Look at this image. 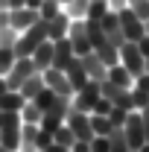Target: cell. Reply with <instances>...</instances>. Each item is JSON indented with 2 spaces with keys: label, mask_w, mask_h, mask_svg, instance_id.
Here are the masks:
<instances>
[{
  "label": "cell",
  "mask_w": 149,
  "mask_h": 152,
  "mask_svg": "<svg viewBox=\"0 0 149 152\" xmlns=\"http://www.w3.org/2000/svg\"><path fill=\"white\" fill-rule=\"evenodd\" d=\"M41 41H47V20L38 18L32 26H26L23 32L18 35V41H15V56H32V50H35Z\"/></svg>",
  "instance_id": "obj_1"
},
{
  "label": "cell",
  "mask_w": 149,
  "mask_h": 152,
  "mask_svg": "<svg viewBox=\"0 0 149 152\" xmlns=\"http://www.w3.org/2000/svg\"><path fill=\"white\" fill-rule=\"evenodd\" d=\"M20 111H3V123H0V146H6L9 152L20 149Z\"/></svg>",
  "instance_id": "obj_2"
},
{
  "label": "cell",
  "mask_w": 149,
  "mask_h": 152,
  "mask_svg": "<svg viewBox=\"0 0 149 152\" xmlns=\"http://www.w3.org/2000/svg\"><path fill=\"white\" fill-rule=\"evenodd\" d=\"M120 64H126L131 76H140L146 70V56L140 53L137 41H126V44L120 47Z\"/></svg>",
  "instance_id": "obj_3"
},
{
  "label": "cell",
  "mask_w": 149,
  "mask_h": 152,
  "mask_svg": "<svg viewBox=\"0 0 149 152\" xmlns=\"http://www.w3.org/2000/svg\"><path fill=\"white\" fill-rule=\"evenodd\" d=\"M102 96V91H99V82H93V79H88L79 91L73 94V108L76 111H85V114H91L93 111V102Z\"/></svg>",
  "instance_id": "obj_4"
},
{
  "label": "cell",
  "mask_w": 149,
  "mask_h": 152,
  "mask_svg": "<svg viewBox=\"0 0 149 152\" xmlns=\"http://www.w3.org/2000/svg\"><path fill=\"white\" fill-rule=\"evenodd\" d=\"M99 91L102 96H108L117 108H126V111H137L134 108V99H131V88H120V85H114V82H99Z\"/></svg>",
  "instance_id": "obj_5"
},
{
  "label": "cell",
  "mask_w": 149,
  "mask_h": 152,
  "mask_svg": "<svg viewBox=\"0 0 149 152\" xmlns=\"http://www.w3.org/2000/svg\"><path fill=\"white\" fill-rule=\"evenodd\" d=\"M32 73H38L35 64H32V58H29V56H20L18 61L12 64V70L6 73V85H9L12 91H18V88H20V85H23Z\"/></svg>",
  "instance_id": "obj_6"
},
{
  "label": "cell",
  "mask_w": 149,
  "mask_h": 152,
  "mask_svg": "<svg viewBox=\"0 0 149 152\" xmlns=\"http://www.w3.org/2000/svg\"><path fill=\"white\" fill-rule=\"evenodd\" d=\"M123 132H126V140H129V149H140L146 143V134H143V120H140V111H129L126 123H123Z\"/></svg>",
  "instance_id": "obj_7"
},
{
  "label": "cell",
  "mask_w": 149,
  "mask_h": 152,
  "mask_svg": "<svg viewBox=\"0 0 149 152\" xmlns=\"http://www.w3.org/2000/svg\"><path fill=\"white\" fill-rule=\"evenodd\" d=\"M64 123L70 126V132L76 134V140H85V143H91V137H93V129H91V114L70 108V111H67V120H64Z\"/></svg>",
  "instance_id": "obj_8"
},
{
  "label": "cell",
  "mask_w": 149,
  "mask_h": 152,
  "mask_svg": "<svg viewBox=\"0 0 149 152\" xmlns=\"http://www.w3.org/2000/svg\"><path fill=\"white\" fill-rule=\"evenodd\" d=\"M67 38H70V47H73L76 56H85L91 53V38H88V29H85V20H70V29H67Z\"/></svg>",
  "instance_id": "obj_9"
},
{
  "label": "cell",
  "mask_w": 149,
  "mask_h": 152,
  "mask_svg": "<svg viewBox=\"0 0 149 152\" xmlns=\"http://www.w3.org/2000/svg\"><path fill=\"white\" fill-rule=\"evenodd\" d=\"M117 18H120V26H123L126 41H140V38H143V20L137 18L129 6H126V9H120V12H117Z\"/></svg>",
  "instance_id": "obj_10"
},
{
  "label": "cell",
  "mask_w": 149,
  "mask_h": 152,
  "mask_svg": "<svg viewBox=\"0 0 149 152\" xmlns=\"http://www.w3.org/2000/svg\"><path fill=\"white\" fill-rule=\"evenodd\" d=\"M41 76H44V85H47L50 91H56V94H61V96H73V88H70L64 70H58V67H47Z\"/></svg>",
  "instance_id": "obj_11"
},
{
  "label": "cell",
  "mask_w": 149,
  "mask_h": 152,
  "mask_svg": "<svg viewBox=\"0 0 149 152\" xmlns=\"http://www.w3.org/2000/svg\"><path fill=\"white\" fill-rule=\"evenodd\" d=\"M79 58H82V64H85L88 79H93V82H105V79H108V64L96 56L93 50H91V53H85V56H79Z\"/></svg>",
  "instance_id": "obj_12"
},
{
  "label": "cell",
  "mask_w": 149,
  "mask_h": 152,
  "mask_svg": "<svg viewBox=\"0 0 149 152\" xmlns=\"http://www.w3.org/2000/svg\"><path fill=\"white\" fill-rule=\"evenodd\" d=\"M99 26H102V32H105V38L111 41L114 47H123L126 44V35H123V26H120V18H117V12H108L105 18L99 20Z\"/></svg>",
  "instance_id": "obj_13"
},
{
  "label": "cell",
  "mask_w": 149,
  "mask_h": 152,
  "mask_svg": "<svg viewBox=\"0 0 149 152\" xmlns=\"http://www.w3.org/2000/svg\"><path fill=\"white\" fill-rule=\"evenodd\" d=\"M73 47H70V38H58V41H53V67H58V70H67V64L73 61Z\"/></svg>",
  "instance_id": "obj_14"
},
{
  "label": "cell",
  "mask_w": 149,
  "mask_h": 152,
  "mask_svg": "<svg viewBox=\"0 0 149 152\" xmlns=\"http://www.w3.org/2000/svg\"><path fill=\"white\" fill-rule=\"evenodd\" d=\"M38 18H41V15H38V9H29V6H20V9H9V26H15L18 32H23L26 26H32Z\"/></svg>",
  "instance_id": "obj_15"
},
{
  "label": "cell",
  "mask_w": 149,
  "mask_h": 152,
  "mask_svg": "<svg viewBox=\"0 0 149 152\" xmlns=\"http://www.w3.org/2000/svg\"><path fill=\"white\" fill-rule=\"evenodd\" d=\"M70 15L61 9V12H56L53 18H47V38L50 41H58V38H64L67 35V29H70Z\"/></svg>",
  "instance_id": "obj_16"
},
{
  "label": "cell",
  "mask_w": 149,
  "mask_h": 152,
  "mask_svg": "<svg viewBox=\"0 0 149 152\" xmlns=\"http://www.w3.org/2000/svg\"><path fill=\"white\" fill-rule=\"evenodd\" d=\"M32 64H35V70L38 73H44L47 67H53V41L47 38V41H41L35 50H32Z\"/></svg>",
  "instance_id": "obj_17"
},
{
  "label": "cell",
  "mask_w": 149,
  "mask_h": 152,
  "mask_svg": "<svg viewBox=\"0 0 149 152\" xmlns=\"http://www.w3.org/2000/svg\"><path fill=\"white\" fill-rule=\"evenodd\" d=\"M64 73H67V82H70L73 94L79 91V88H82V85H85V82H88V73H85V64H82V58H79V56H73V61L67 64V70H64Z\"/></svg>",
  "instance_id": "obj_18"
},
{
  "label": "cell",
  "mask_w": 149,
  "mask_h": 152,
  "mask_svg": "<svg viewBox=\"0 0 149 152\" xmlns=\"http://www.w3.org/2000/svg\"><path fill=\"white\" fill-rule=\"evenodd\" d=\"M38 149V123H23L20 126V152Z\"/></svg>",
  "instance_id": "obj_19"
},
{
  "label": "cell",
  "mask_w": 149,
  "mask_h": 152,
  "mask_svg": "<svg viewBox=\"0 0 149 152\" xmlns=\"http://www.w3.org/2000/svg\"><path fill=\"white\" fill-rule=\"evenodd\" d=\"M108 82L120 85V88H131V85H134V76L129 73V67H126V64H120V61H117V64L108 67Z\"/></svg>",
  "instance_id": "obj_20"
},
{
  "label": "cell",
  "mask_w": 149,
  "mask_h": 152,
  "mask_svg": "<svg viewBox=\"0 0 149 152\" xmlns=\"http://www.w3.org/2000/svg\"><path fill=\"white\" fill-rule=\"evenodd\" d=\"M23 102H26L23 94L9 88V91H3V94H0V111H20V108H23Z\"/></svg>",
  "instance_id": "obj_21"
},
{
  "label": "cell",
  "mask_w": 149,
  "mask_h": 152,
  "mask_svg": "<svg viewBox=\"0 0 149 152\" xmlns=\"http://www.w3.org/2000/svg\"><path fill=\"white\" fill-rule=\"evenodd\" d=\"M93 53H96V56L102 58V61H105L108 67H111V64H117V61H120V47H114L111 41H102L99 47H93Z\"/></svg>",
  "instance_id": "obj_22"
},
{
  "label": "cell",
  "mask_w": 149,
  "mask_h": 152,
  "mask_svg": "<svg viewBox=\"0 0 149 152\" xmlns=\"http://www.w3.org/2000/svg\"><path fill=\"white\" fill-rule=\"evenodd\" d=\"M41 88H44V76H41V73H32V76H29V79L18 88V91L23 94V99H35V94L41 91Z\"/></svg>",
  "instance_id": "obj_23"
},
{
  "label": "cell",
  "mask_w": 149,
  "mask_h": 152,
  "mask_svg": "<svg viewBox=\"0 0 149 152\" xmlns=\"http://www.w3.org/2000/svg\"><path fill=\"white\" fill-rule=\"evenodd\" d=\"M108 152H131L123 129H111V132H108Z\"/></svg>",
  "instance_id": "obj_24"
},
{
  "label": "cell",
  "mask_w": 149,
  "mask_h": 152,
  "mask_svg": "<svg viewBox=\"0 0 149 152\" xmlns=\"http://www.w3.org/2000/svg\"><path fill=\"white\" fill-rule=\"evenodd\" d=\"M108 12H111L108 0H91V3H88V15H85V20H102Z\"/></svg>",
  "instance_id": "obj_25"
},
{
  "label": "cell",
  "mask_w": 149,
  "mask_h": 152,
  "mask_svg": "<svg viewBox=\"0 0 149 152\" xmlns=\"http://www.w3.org/2000/svg\"><path fill=\"white\" fill-rule=\"evenodd\" d=\"M41 117H44V111L38 108L32 99H26L23 108H20V120H23V123H41Z\"/></svg>",
  "instance_id": "obj_26"
},
{
  "label": "cell",
  "mask_w": 149,
  "mask_h": 152,
  "mask_svg": "<svg viewBox=\"0 0 149 152\" xmlns=\"http://www.w3.org/2000/svg\"><path fill=\"white\" fill-rule=\"evenodd\" d=\"M88 3H91V0H70V3L64 6V12H67L73 20H85V15H88Z\"/></svg>",
  "instance_id": "obj_27"
},
{
  "label": "cell",
  "mask_w": 149,
  "mask_h": 152,
  "mask_svg": "<svg viewBox=\"0 0 149 152\" xmlns=\"http://www.w3.org/2000/svg\"><path fill=\"white\" fill-rule=\"evenodd\" d=\"M85 29H88V38H91V47H99L102 41H108L102 26H99V20H85Z\"/></svg>",
  "instance_id": "obj_28"
},
{
  "label": "cell",
  "mask_w": 149,
  "mask_h": 152,
  "mask_svg": "<svg viewBox=\"0 0 149 152\" xmlns=\"http://www.w3.org/2000/svg\"><path fill=\"white\" fill-rule=\"evenodd\" d=\"M15 61H18V56H15V47H0V76L9 73Z\"/></svg>",
  "instance_id": "obj_29"
},
{
  "label": "cell",
  "mask_w": 149,
  "mask_h": 152,
  "mask_svg": "<svg viewBox=\"0 0 149 152\" xmlns=\"http://www.w3.org/2000/svg\"><path fill=\"white\" fill-rule=\"evenodd\" d=\"M91 129H93V134H108L114 126L108 120V114H91Z\"/></svg>",
  "instance_id": "obj_30"
},
{
  "label": "cell",
  "mask_w": 149,
  "mask_h": 152,
  "mask_svg": "<svg viewBox=\"0 0 149 152\" xmlns=\"http://www.w3.org/2000/svg\"><path fill=\"white\" fill-rule=\"evenodd\" d=\"M53 140L61 143V146H73V143H76V134L70 132V126H67V123H61L56 132H53Z\"/></svg>",
  "instance_id": "obj_31"
},
{
  "label": "cell",
  "mask_w": 149,
  "mask_h": 152,
  "mask_svg": "<svg viewBox=\"0 0 149 152\" xmlns=\"http://www.w3.org/2000/svg\"><path fill=\"white\" fill-rule=\"evenodd\" d=\"M56 91H50V88H47V85H44V88H41V91H38L35 94V99H32V102H35L38 108H41V111H47V108H50V105H53V99H56Z\"/></svg>",
  "instance_id": "obj_32"
},
{
  "label": "cell",
  "mask_w": 149,
  "mask_h": 152,
  "mask_svg": "<svg viewBox=\"0 0 149 152\" xmlns=\"http://www.w3.org/2000/svg\"><path fill=\"white\" fill-rule=\"evenodd\" d=\"M56 12H61V3H58V0H44V3L38 6V15H41L44 20H47V18H53Z\"/></svg>",
  "instance_id": "obj_33"
},
{
  "label": "cell",
  "mask_w": 149,
  "mask_h": 152,
  "mask_svg": "<svg viewBox=\"0 0 149 152\" xmlns=\"http://www.w3.org/2000/svg\"><path fill=\"white\" fill-rule=\"evenodd\" d=\"M18 29L15 26H6V29H0V47H15V41H18Z\"/></svg>",
  "instance_id": "obj_34"
},
{
  "label": "cell",
  "mask_w": 149,
  "mask_h": 152,
  "mask_svg": "<svg viewBox=\"0 0 149 152\" xmlns=\"http://www.w3.org/2000/svg\"><path fill=\"white\" fill-rule=\"evenodd\" d=\"M129 9H131L140 20H149V0H131Z\"/></svg>",
  "instance_id": "obj_35"
},
{
  "label": "cell",
  "mask_w": 149,
  "mask_h": 152,
  "mask_svg": "<svg viewBox=\"0 0 149 152\" xmlns=\"http://www.w3.org/2000/svg\"><path fill=\"white\" fill-rule=\"evenodd\" d=\"M126 117H129V111H126V108H117V105H114L111 111H108V120H111V126H114V129H123Z\"/></svg>",
  "instance_id": "obj_36"
},
{
  "label": "cell",
  "mask_w": 149,
  "mask_h": 152,
  "mask_svg": "<svg viewBox=\"0 0 149 152\" xmlns=\"http://www.w3.org/2000/svg\"><path fill=\"white\" fill-rule=\"evenodd\" d=\"M91 152H108V134H93L91 137Z\"/></svg>",
  "instance_id": "obj_37"
},
{
  "label": "cell",
  "mask_w": 149,
  "mask_h": 152,
  "mask_svg": "<svg viewBox=\"0 0 149 152\" xmlns=\"http://www.w3.org/2000/svg\"><path fill=\"white\" fill-rule=\"evenodd\" d=\"M111 108H114V102H111V99H108V96H99V99L93 102V111H91V114H108Z\"/></svg>",
  "instance_id": "obj_38"
},
{
  "label": "cell",
  "mask_w": 149,
  "mask_h": 152,
  "mask_svg": "<svg viewBox=\"0 0 149 152\" xmlns=\"http://www.w3.org/2000/svg\"><path fill=\"white\" fill-rule=\"evenodd\" d=\"M134 91H140V94H149V73L143 70L140 76H134V85H131Z\"/></svg>",
  "instance_id": "obj_39"
},
{
  "label": "cell",
  "mask_w": 149,
  "mask_h": 152,
  "mask_svg": "<svg viewBox=\"0 0 149 152\" xmlns=\"http://www.w3.org/2000/svg\"><path fill=\"white\" fill-rule=\"evenodd\" d=\"M131 99H134V108H137V111L149 105V94H140V91H134V88H131Z\"/></svg>",
  "instance_id": "obj_40"
},
{
  "label": "cell",
  "mask_w": 149,
  "mask_h": 152,
  "mask_svg": "<svg viewBox=\"0 0 149 152\" xmlns=\"http://www.w3.org/2000/svg\"><path fill=\"white\" fill-rule=\"evenodd\" d=\"M53 143V132H44L41 126H38V149H47Z\"/></svg>",
  "instance_id": "obj_41"
},
{
  "label": "cell",
  "mask_w": 149,
  "mask_h": 152,
  "mask_svg": "<svg viewBox=\"0 0 149 152\" xmlns=\"http://www.w3.org/2000/svg\"><path fill=\"white\" fill-rule=\"evenodd\" d=\"M140 120H143V134H146V143H149V105L140 108Z\"/></svg>",
  "instance_id": "obj_42"
},
{
  "label": "cell",
  "mask_w": 149,
  "mask_h": 152,
  "mask_svg": "<svg viewBox=\"0 0 149 152\" xmlns=\"http://www.w3.org/2000/svg\"><path fill=\"white\" fill-rule=\"evenodd\" d=\"M70 152H91V143H85V140H76L73 146H70Z\"/></svg>",
  "instance_id": "obj_43"
},
{
  "label": "cell",
  "mask_w": 149,
  "mask_h": 152,
  "mask_svg": "<svg viewBox=\"0 0 149 152\" xmlns=\"http://www.w3.org/2000/svg\"><path fill=\"white\" fill-rule=\"evenodd\" d=\"M137 47H140V53L149 58V35H143V38H140V41H137Z\"/></svg>",
  "instance_id": "obj_44"
},
{
  "label": "cell",
  "mask_w": 149,
  "mask_h": 152,
  "mask_svg": "<svg viewBox=\"0 0 149 152\" xmlns=\"http://www.w3.org/2000/svg\"><path fill=\"white\" fill-rule=\"evenodd\" d=\"M44 152H70V146H61V143H56V140H53V143H50Z\"/></svg>",
  "instance_id": "obj_45"
},
{
  "label": "cell",
  "mask_w": 149,
  "mask_h": 152,
  "mask_svg": "<svg viewBox=\"0 0 149 152\" xmlns=\"http://www.w3.org/2000/svg\"><path fill=\"white\" fill-rule=\"evenodd\" d=\"M108 6H111L114 12H120V9H126V6H129V0H108Z\"/></svg>",
  "instance_id": "obj_46"
},
{
  "label": "cell",
  "mask_w": 149,
  "mask_h": 152,
  "mask_svg": "<svg viewBox=\"0 0 149 152\" xmlns=\"http://www.w3.org/2000/svg\"><path fill=\"white\" fill-rule=\"evenodd\" d=\"M9 26V9H0V29Z\"/></svg>",
  "instance_id": "obj_47"
},
{
  "label": "cell",
  "mask_w": 149,
  "mask_h": 152,
  "mask_svg": "<svg viewBox=\"0 0 149 152\" xmlns=\"http://www.w3.org/2000/svg\"><path fill=\"white\" fill-rule=\"evenodd\" d=\"M20 6H26V0H9V9H20Z\"/></svg>",
  "instance_id": "obj_48"
},
{
  "label": "cell",
  "mask_w": 149,
  "mask_h": 152,
  "mask_svg": "<svg viewBox=\"0 0 149 152\" xmlns=\"http://www.w3.org/2000/svg\"><path fill=\"white\" fill-rule=\"evenodd\" d=\"M41 3H44V0H26V6H29V9H38Z\"/></svg>",
  "instance_id": "obj_49"
},
{
  "label": "cell",
  "mask_w": 149,
  "mask_h": 152,
  "mask_svg": "<svg viewBox=\"0 0 149 152\" xmlns=\"http://www.w3.org/2000/svg\"><path fill=\"white\" fill-rule=\"evenodd\" d=\"M3 91H9V85H6V76H0V94Z\"/></svg>",
  "instance_id": "obj_50"
},
{
  "label": "cell",
  "mask_w": 149,
  "mask_h": 152,
  "mask_svg": "<svg viewBox=\"0 0 149 152\" xmlns=\"http://www.w3.org/2000/svg\"><path fill=\"white\" fill-rule=\"evenodd\" d=\"M143 35H149V20H143Z\"/></svg>",
  "instance_id": "obj_51"
},
{
  "label": "cell",
  "mask_w": 149,
  "mask_h": 152,
  "mask_svg": "<svg viewBox=\"0 0 149 152\" xmlns=\"http://www.w3.org/2000/svg\"><path fill=\"white\" fill-rule=\"evenodd\" d=\"M0 9H9V0H0Z\"/></svg>",
  "instance_id": "obj_52"
},
{
  "label": "cell",
  "mask_w": 149,
  "mask_h": 152,
  "mask_svg": "<svg viewBox=\"0 0 149 152\" xmlns=\"http://www.w3.org/2000/svg\"><path fill=\"white\" fill-rule=\"evenodd\" d=\"M137 152H149V143H143V146H140V149H137Z\"/></svg>",
  "instance_id": "obj_53"
},
{
  "label": "cell",
  "mask_w": 149,
  "mask_h": 152,
  "mask_svg": "<svg viewBox=\"0 0 149 152\" xmlns=\"http://www.w3.org/2000/svg\"><path fill=\"white\" fill-rule=\"evenodd\" d=\"M58 3H61V9H64V6H67V3H70V0H58Z\"/></svg>",
  "instance_id": "obj_54"
},
{
  "label": "cell",
  "mask_w": 149,
  "mask_h": 152,
  "mask_svg": "<svg viewBox=\"0 0 149 152\" xmlns=\"http://www.w3.org/2000/svg\"><path fill=\"white\" fill-rule=\"evenodd\" d=\"M0 152H9V149H6V146H0Z\"/></svg>",
  "instance_id": "obj_55"
},
{
  "label": "cell",
  "mask_w": 149,
  "mask_h": 152,
  "mask_svg": "<svg viewBox=\"0 0 149 152\" xmlns=\"http://www.w3.org/2000/svg\"><path fill=\"white\" fill-rule=\"evenodd\" d=\"M146 73H149V58H146Z\"/></svg>",
  "instance_id": "obj_56"
},
{
  "label": "cell",
  "mask_w": 149,
  "mask_h": 152,
  "mask_svg": "<svg viewBox=\"0 0 149 152\" xmlns=\"http://www.w3.org/2000/svg\"><path fill=\"white\" fill-rule=\"evenodd\" d=\"M35 152H44V149H35Z\"/></svg>",
  "instance_id": "obj_57"
},
{
  "label": "cell",
  "mask_w": 149,
  "mask_h": 152,
  "mask_svg": "<svg viewBox=\"0 0 149 152\" xmlns=\"http://www.w3.org/2000/svg\"><path fill=\"white\" fill-rule=\"evenodd\" d=\"M129 3H131V0H129Z\"/></svg>",
  "instance_id": "obj_58"
},
{
  "label": "cell",
  "mask_w": 149,
  "mask_h": 152,
  "mask_svg": "<svg viewBox=\"0 0 149 152\" xmlns=\"http://www.w3.org/2000/svg\"><path fill=\"white\" fill-rule=\"evenodd\" d=\"M131 152H134V149H131Z\"/></svg>",
  "instance_id": "obj_59"
},
{
  "label": "cell",
  "mask_w": 149,
  "mask_h": 152,
  "mask_svg": "<svg viewBox=\"0 0 149 152\" xmlns=\"http://www.w3.org/2000/svg\"><path fill=\"white\" fill-rule=\"evenodd\" d=\"M18 152H20V149H18Z\"/></svg>",
  "instance_id": "obj_60"
}]
</instances>
